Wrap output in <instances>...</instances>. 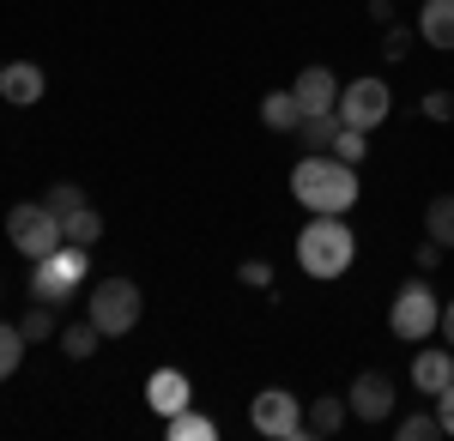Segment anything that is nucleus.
<instances>
[{
	"label": "nucleus",
	"instance_id": "1",
	"mask_svg": "<svg viewBox=\"0 0 454 441\" xmlns=\"http://www.w3.org/2000/svg\"><path fill=\"white\" fill-rule=\"evenodd\" d=\"M291 200L327 218H346L357 205V164H340L333 151H303V164L291 170Z\"/></svg>",
	"mask_w": 454,
	"mask_h": 441
},
{
	"label": "nucleus",
	"instance_id": "2",
	"mask_svg": "<svg viewBox=\"0 0 454 441\" xmlns=\"http://www.w3.org/2000/svg\"><path fill=\"white\" fill-rule=\"evenodd\" d=\"M351 260H357V236H351V224H346V218L315 212L309 224H303V236H297V267L327 284V278H340Z\"/></svg>",
	"mask_w": 454,
	"mask_h": 441
},
{
	"label": "nucleus",
	"instance_id": "3",
	"mask_svg": "<svg viewBox=\"0 0 454 441\" xmlns=\"http://www.w3.org/2000/svg\"><path fill=\"white\" fill-rule=\"evenodd\" d=\"M85 272H91V248L61 242L55 254H43V260L31 267V297L36 303H67L73 290L85 284Z\"/></svg>",
	"mask_w": 454,
	"mask_h": 441
},
{
	"label": "nucleus",
	"instance_id": "4",
	"mask_svg": "<svg viewBox=\"0 0 454 441\" xmlns=\"http://www.w3.org/2000/svg\"><path fill=\"white\" fill-rule=\"evenodd\" d=\"M140 308H145V297H140V284H134V278H104V284L91 290L85 314L98 321V333H104V339H128V333L140 327Z\"/></svg>",
	"mask_w": 454,
	"mask_h": 441
},
{
	"label": "nucleus",
	"instance_id": "5",
	"mask_svg": "<svg viewBox=\"0 0 454 441\" xmlns=\"http://www.w3.org/2000/svg\"><path fill=\"white\" fill-rule=\"evenodd\" d=\"M436 321H442V303H436V290L424 284V278H412V284H400L394 290V303H387V333L400 344H419L436 333Z\"/></svg>",
	"mask_w": 454,
	"mask_h": 441
},
{
	"label": "nucleus",
	"instance_id": "6",
	"mask_svg": "<svg viewBox=\"0 0 454 441\" xmlns=\"http://www.w3.org/2000/svg\"><path fill=\"white\" fill-rule=\"evenodd\" d=\"M6 242H12L25 260H43V254H55V248L67 242V230H61V218L43 200H19L6 212Z\"/></svg>",
	"mask_w": 454,
	"mask_h": 441
},
{
	"label": "nucleus",
	"instance_id": "7",
	"mask_svg": "<svg viewBox=\"0 0 454 441\" xmlns=\"http://www.w3.org/2000/svg\"><path fill=\"white\" fill-rule=\"evenodd\" d=\"M248 423H254V436H273V441H303L309 436L297 393H285V387H261L254 406H248Z\"/></svg>",
	"mask_w": 454,
	"mask_h": 441
},
{
	"label": "nucleus",
	"instance_id": "8",
	"mask_svg": "<svg viewBox=\"0 0 454 441\" xmlns=\"http://www.w3.org/2000/svg\"><path fill=\"white\" fill-rule=\"evenodd\" d=\"M387 109H394V91H387V79H376V73H364V79L340 85V121H346V128L376 134V128L387 121Z\"/></svg>",
	"mask_w": 454,
	"mask_h": 441
},
{
	"label": "nucleus",
	"instance_id": "9",
	"mask_svg": "<svg viewBox=\"0 0 454 441\" xmlns=\"http://www.w3.org/2000/svg\"><path fill=\"white\" fill-rule=\"evenodd\" d=\"M346 406L357 411V423H387V417H394V381H387L382 369H364L351 381Z\"/></svg>",
	"mask_w": 454,
	"mask_h": 441
},
{
	"label": "nucleus",
	"instance_id": "10",
	"mask_svg": "<svg viewBox=\"0 0 454 441\" xmlns=\"http://www.w3.org/2000/svg\"><path fill=\"white\" fill-rule=\"evenodd\" d=\"M291 97L303 115H327V109H340V79H333V67H303L291 79Z\"/></svg>",
	"mask_w": 454,
	"mask_h": 441
},
{
	"label": "nucleus",
	"instance_id": "11",
	"mask_svg": "<svg viewBox=\"0 0 454 441\" xmlns=\"http://www.w3.org/2000/svg\"><path fill=\"white\" fill-rule=\"evenodd\" d=\"M188 399H194V381H188L182 369H152V381H145V406L158 411V417L188 411Z\"/></svg>",
	"mask_w": 454,
	"mask_h": 441
},
{
	"label": "nucleus",
	"instance_id": "12",
	"mask_svg": "<svg viewBox=\"0 0 454 441\" xmlns=\"http://www.w3.org/2000/svg\"><path fill=\"white\" fill-rule=\"evenodd\" d=\"M43 91H49V79H43V67H36V61H6V73H0V97L12 103V109L43 103Z\"/></svg>",
	"mask_w": 454,
	"mask_h": 441
},
{
	"label": "nucleus",
	"instance_id": "13",
	"mask_svg": "<svg viewBox=\"0 0 454 441\" xmlns=\"http://www.w3.org/2000/svg\"><path fill=\"white\" fill-rule=\"evenodd\" d=\"M449 381H454V357L449 351H419V357H412V387H419V393L436 399Z\"/></svg>",
	"mask_w": 454,
	"mask_h": 441
},
{
	"label": "nucleus",
	"instance_id": "14",
	"mask_svg": "<svg viewBox=\"0 0 454 441\" xmlns=\"http://www.w3.org/2000/svg\"><path fill=\"white\" fill-rule=\"evenodd\" d=\"M419 36L430 49H454V0H424L419 6Z\"/></svg>",
	"mask_w": 454,
	"mask_h": 441
},
{
	"label": "nucleus",
	"instance_id": "15",
	"mask_svg": "<svg viewBox=\"0 0 454 441\" xmlns=\"http://www.w3.org/2000/svg\"><path fill=\"white\" fill-rule=\"evenodd\" d=\"M164 436L170 441H218V423H212L207 411H176V417H164Z\"/></svg>",
	"mask_w": 454,
	"mask_h": 441
},
{
	"label": "nucleus",
	"instance_id": "16",
	"mask_svg": "<svg viewBox=\"0 0 454 441\" xmlns=\"http://www.w3.org/2000/svg\"><path fill=\"white\" fill-rule=\"evenodd\" d=\"M261 121H267L273 134H297L303 109H297V97H291V91H267V97H261Z\"/></svg>",
	"mask_w": 454,
	"mask_h": 441
},
{
	"label": "nucleus",
	"instance_id": "17",
	"mask_svg": "<svg viewBox=\"0 0 454 441\" xmlns=\"http://www.w3.org/2000/svg\"><path fill=\"white\" fill-rule=\"evenodd\" d=\"M351 417L346 399H333V393H321L309 411H303V423H309V436H340V423Z\"/></svg>",
	"mask_w": 454,
	"mask_h": 441
},
{
	"label": "nucleus",
	"instance_id": "18",
	"mask_svg": "<svg viewBox=\"0 0 454 441\" xmlns=\"http://www.w3.org/2000/svg\"><path fill=\"white\" fill-rule=\"evenodd\" d=\"M98 344H104V333H98V321H91V314H85V321H67V327H61V351H67L73 363H85V357H91Z\"/></svg>",
	"mask_w": 454,
	"mask_h": 441
},
{
	"label": "nucleus",
	"instance_id": "19",
	"mask_svg": "<svg viewBox=\"0 0 454 441\" xmlns=\"http://www.w3.org/2000/svg\"><path fill=\"white\" fill-rule=\"evenodd\" d=\"M424 236L454 248V194H436V200L424 205Z\"/></svg>",
	"mask_w": 454,
	"mask_h": 441
},
{
	"label": "nucleus",
	"instance_id": "20",
	"mask_svg": "<svg viewBox=\"0 0 454 441\" xmlns=\"http://www.w3.org/2000/svg\"><path fill=\"white\" fill-rule=\"evenodd\" d=\"M340 128H346L340 109H327V115H303V121H297V134H303L309 151H333V134H340Z\"/></svg>",
	"mask_w": 454,
	"mask_h": 441
},
{
	"label": "nucleus",
	"instance_id": "21",
	"mask_svg": "<svg viewBox=\"0 0 454 441\" xmlns=\"http://www.w3.org/2000/svg\"><path fill=\"white\" fill-rule=\"evenodd\" d=\"M19 333L31 344H43V339H61V321H55V303H31L25 314H19Z\"/></svg>",
	"mask_w": 454,
	"mask_h": 441
},
{
	"label": "nucleus",
	"instance_id": "22",
	"mask_svg": "<svg viewBox=\"0 0 454 441\" xmlns=\"http://www.w3.org/2000/svg\"><path fill=\"white\" fill-rule=\"evenodd\" d=\"M61 230H67V242H79V248H91V242L104 236V212L79 205V212H67V218H61Z\"/></svg>",
	"mask_w": 454,
	"mask_h": 441
},
{
	"label": "nucleus",
	"instance_id": "23",
	"mask_svg": "<svg viewBox=\"0 0 454 441\" xmlns=\"http://www.w3.org/2000/svg\"><path fill=\"white\" fill-rule=\"evenodd\" d=\"M25 333H19V327H12V321H0V381H6V375H19V363H25Z\"/></svg>",
	"mask_w": 454,
	"mask_h": 441
},
{
	"label": "nucleus",
	"instance_id": "24",
	"mask_svg": "<svg viewBox=\"0 0 454 441\" xmlns=\"http://www.w3.org/2000/svg\"><path fill=\"white\" fill-rule=\"evenodd\" d=\"M333 158H340V164H364V158H370V134H364V128H340V134H333Z\"/></svg>",
	"mask_w": 454,
	"mask_h": 441
},
{
	"label": "nucleus",
	"instance_id": "25",
	"mask_svg": "<svg viewBox=\"0 0 454 441\" xmlns=\"http://www.w3.org/2000/svg\"><path fill=\"white\" fill-rule=\"evenodd\" d=\"M43 205H49L55 218H67V212H79V205H85V188H79V182H55V188L43 194Z\"/></svg>",
	"mask_w": 454,
	"mask_h": 441
},
{
	"label": "nucleus",
	"instance_id": "26",
	"mask_svg": "<svg viewBox=\"0 0 454 441\" xmlns=\"http://www.w3.org/2000/svg\"><path fill=\"white\" fill-rule=\"evenodd\" d=\"M430 436H442L436 411H406V423H400V441H430Z\"/></svg>",
	"mask_w": 454,
	"mask_h": 441
},
{
	"label": "nucleus",
	"instance_id": "27",
	"mask_svg": "<svg viewBox=\"0 0 454 441\" xmlns=\"http://www.w3.org/2000/svg\"><path fill=\"white\" fill-rule=\"evenodd\" d=\"M424 115H430V121H454V97L449 91H430V97H424Z\"/></svg>",
	"mask_w": 454,
	"mask_h": 441
},
{
	"label": "nucleus",
	"instance_id": "28",
	"mask_svg": "<svg viewBox=\"0 0 454 441\" xmlns=\"http://www.w3.org/2000/svg\"><path fill=\"white\" fill-rule=\"evenodd\" d=\"M237 278H243V284H261V290H267V284H273V267H267V260H243V267H237Z\"/></svg>",
	"mask_w": 454,
	"mask_h": 441
},
{
	"label": "nucleus",
	"instance_id": "29",
	"mask_svg": "<svg viewBox=\"0 0 454 441\" xmlns=\"http://www.w3.org/2000/svg\"><path fill=\"white\" fill-rule=\"evenodd\" d=\"M436 423H442V436H454V381L436 393Z\"/></svg>",
	"mask_w": 454,
	"mask_h": 441
},
{
	"label": "nucleus",
	"instance_id": "30",
	"mask_svg": "<svg viewBox=\"0 0 454 441\" xmlns=\"http://www.w3.org/2000/svg\"><path fill=\"white\" fill-rule=\"evenodd\" d=\"M442 254H449L442 242H430V236H424V248H419V272H436V267H442Z\"/></svg>",
	"mask_w": 454,
	"mask_h": 441
},
{
	"label": "nucleus",
	"instance_id": "31",
	"mask_svg": "<svg viewBox=\"0 0 454 441\" xmlns=\"http://www.w3.org/2000/svg\"><path fill=\"white\" fill-rule=\"evenodd\" d=\"M436 333H442V339L454 344V303H442V321H436Z\"/></svg>",
	"mask_w": 454,
	"mask_h": 441
},
{
	"label": "nucleus",
	"instance_id": "32",
	"mask_svg": "<svg viewBox=\"0 0 454 441\" xmlns=\"http://www.w3.org/2000/svg\"><path fill=\"white\" fill-rule=\"evenodd\" d=\"M0 73H6V61H0Z\"/></svg>",
	"mask_w": 454,
	"mask_h": 441
}]
</instances>
